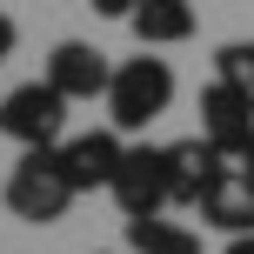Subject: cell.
Segmentation results:
<instances>
[{"mask_svg": "<svg viewBox=\"0 0 254 254\" xmlns=\"http://www.w3.org/2000/svg\"><path fill=\"white\" fill-rule=\"evenodd\" d=\"M201 134L214 140L221 154H241L248 140H254V101L241 87H228V80H214V87H201Z\"/></svg>", "mask_w": 254, "mask_h": 254, "instance_id": "ba28073f", "label": "cell"}, {"mask_svg": "<svg viewBox=\"0 0 254 254\" xmlns=\"http://www.w3.org/2000/svg\"><path fill=\"white\" fill-rule=\"evenodd\" d=\"M214 80H228V87H241L254 101V40H228L214 54Z\"/></svg>", "mask_w": 254, "mask_h": 254, "instance_id": "7c38bea8", "label": "cell"}, {"mask_svg": "<svg viewBox=\"0 0 254 254\" xmlns=\"http://www.w3.org/2000/svg\"><path fill=\"white\" fill-rule=\"evenodd\" d=\"M47 80L67 94V101H94V94L107 101V87H114V67H107V54L94 47V40H61V47L47 54Z\"/></svg>", "mask_w": 254, "mask_h": 254, "instance_id": "8992f818", "label": "cell"}, {"mask_svg": "<svg viewBox=\"0 0 254 254\" xmlns=\"http://www.w3.org/2000/svg\"><path fill=\"white\" fill-rule=\"evenodd\" d=\"M13 47H20V27H13V20H7V13H0V67H7V61H13Z\"/></svg>", "mask_w": 254, "mask_h": 254, "instance_id": "4fadbf2b", "label": "cell"}, {"mask_svg": "<svg viewBox=\"0 0 254 254\" xmlns=\"http://www.w3.org/2000/svg\"><path fill=\"white\" fill-rule=\"evenodd\" d=\"M127 27H134L140 47H181V40L194 34V7L188 0H140V7L127 13Z\"/></svg>", "mask_w": 254, "mask_h": 254, "instance_id": "30bf717a", "label": "cell"}, {"mask_svg": "<svg viewBox=\"0 0 254 254\" xmlns=\"http://www.w3.org/2000/svg\"><path fill=\"white\" fill-rule=\"evenodd\" d=\"M134 7H140V0H94V13H107V20H127Z\"/></svg>", "mask_w": 254, "mask_h": 254, "instance_id": "5bb4252c", "label": "cell"}, {"mask_svg": "<svg viewBox=\"0 0 254 254\" xmlns=\"http://www.w3.org/2000/svg\"><path fill=\"white\" fill-rule=\"evenodd\" d=\"M221 254H254V234H228V248Z\"/></svg>", "mask_w": 254, "mask_h": 254, "instance_id": "9a60e30c", "label": "cell"}, {"mask_svg": "<svg viewBox=\"0 0 254 254\" xmlns=\"http://www.w3.org/2000/svg\"><path fill=\"white\" fill-rule=\"evenodd\" d=\"M174 107V67L154 61V47H140V61L114 67V87H107V114H114V134H140L147 121H161Z\"/></svg>", "mask_w": 254, "mask_h": 254, "instance_id": "7a4b0ae2", "label": "cell"}, {"mask_svg": "<svg viewBox=\"0 0 254 254\" xmlns=\"http://www.w3.org/2000/svg\"><path fill=\"white\" fill-rule=\"evenodd\" d=\"M121 134L114 127H94V134H74V140H61V167H67V181H74V194H94V188H114V174H121Z\"/></svg>", "mask_w": 254, "mask_h": 254, "instance_id": "52a82bcc", "label": "cell"}, {"mask_svg": "<svg viewBox=\"0 0 254 254\" xmlns=\"http://www.w3.org/2000/svg\"><path fill=\"white\" fill-rule=\"evenodd\" d=\"M67 107H74V101L40 74V80H27V87H13L7 101H0V134L20 140V147H61Z\"/></svg>", "mask_w": 254, "mask_h": 254, "instance_id": "3957f363", "label": "cell"}, {"mask_svg": "<svg viewBox=\"0 0 254 254\" xmlns=\"http://www.w3.org/2000/svg\"><path fill=\"white\" fill-rule=\"evenodd\" d=\"M107 194H114V207H121L127 221L167 214V207H174V188H167V147H127Z\"/></svg>", "mask_w": 254, "mask_h": 254, "instance_id": "277c9868", "label": "cell"}, {"mask_svg": "<svg viewBox=\"0 0 254 254\" xmlns=\"http://www.w3.org/2000/svg\"><path fill=\"white\" fill-rule=\"evenodd\" d=\"M7 207L34 228H54L74 207V181L61 167V147H20V161L7 167Z\"/></svg>", "mask_w": 254, "mask_h": 254, "instance_id": "6da1fadb", "label": "cell"}, {"mask_svg": "<svg viewBox=\"0 0 254 254\" xmlns=\"http://www.w3.org/2000/svg\"><path fill=\"white\" fill-rule=\"evenodd\" d=\"M127 248L134 254H201V234L167 214H140V221H127Z\"/></svg>", "mask_w": 254, "mask_h": 254, "instance_id": "8fae6325", "label": "cell"}, {"mask_svg": "<svg viewBox=\"0 0 254 254\" xmlns=\"http://www.w3.org/2000/svg\"><path fill=\"white\" fill-rule=\"evenodd\" d=\"M234 167H241V174L254 181V140H248V147H241V154H234Z\"/></svg>", "mask_w": 254, "mask_h": 254, "instance_id": "2e32d148", "label": "cell"}, {"mask_svg": "<svg viewBox=\"0 0 254 254\" xmlns=\"http://www.w3.org/2000/svg\"><path fill=\"white\" fill-rule=\"evenodd\" d=\"M228 167H234V161H228V154H221L207 134L174 140V147H167V188H174V207H201L207 188H214Z\"/></svg>", "mask_w": 254, "mask_h": 254, "instance_id": "5b68a950", "label": "cell"}, {"mask_svg": "<svg viewBox=\"0 0 254 254\" xmlns=\"http://www.w3.org/2000/svg\"><path fill=\"white\" fill-rule=\"evenodd\" d=\"M201 221H207V228H221V234H254V181L241 174V167H228V174L207 188Z\"/></svg>", "mask_w": 254, "mask_h": 254, "instance_id": "9c48e42d", "label": "cell"}]
</instances>
